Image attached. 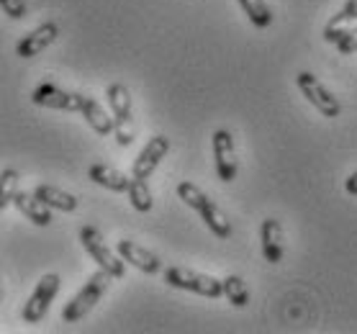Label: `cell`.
I'll return each instance as SVG.
<instances>
[{"label":"cell","instance_id":"obj_19","mask_svg":"<svg viewBox=\"0 0 357 334\" xmlns=\"http://www.w3.org/2000/svg\"><path fill=\"white\" fill-rule=\"evenodd\" d=\"M236 3H239L242 10L247 13L250 24L257 26V29H268V26L273 24V18H275L265 0H236Z\"/></svg>","mask_w":357,"mask_h":334},{"label":"cell","instance_id":"obj_5","mask_svg":"<svg viewBox=\"0 0 357 334\" xmlns=\"http://www.w3.org/2000/svg\"><path fill=\"white\" fill-rule=\"evenodd\" d=\"M296 85H298V90L303 93V98L309 100L311 106L317 108L324 119H337V116L342 114V106H340V100H337V96L311 73H298Z\"/></svg>","mask_w":357,"mask_h":334},{"label":"cell","instance_id":"obj_11","mask_svg":"<svg viewBox=\"0 0 357 334\" xmlns=\"http://www.w3.org/2000/svg\"><path fill=\"white\" fill-rule=\"evenodd\" d=\"M57 36H59V26L57 24H41L39 29H33L31 33H26L24 39L18 41V47H16V52H18V57L21 59H33V57H39L41 52L44 50H49L54 41H57Z\"/></svg>","mask_w":357,"mask_h":334},{"label":"cell","instance_id":"obj_24","mask_svg":"<svg viewBox=\"0 0 357 334\" xmlns=\"http://www.w3.org/2000/svg\"><path fill=\"white\" fill-rule=\"evenodd\" d=\"M0 8L8 18L18 21V18L26 16V0H0Z\"/></svg>","mask_w":357,"mask_h":334},{"label":"cell","instance_id":"obj_18","mask_svg":"<svg viewBox=\"0 0 357 334\" xmlns=\"http://www.w3.org/2000/svg\"><path fill=\"white\" fill-rule=\"evenodd\" d=\"M352 21H357V0H347V3L342 6L340 13H334V16L329 18V24L324 26V39L329 41V44H334V41H337V31L344 29L347 24H352Z\"/></svg>","mask_w":357,"mask_h":334},{"label":"cell","instance_id":"obj_20","mask_svg":"<svg viewBox=\"0 0 357 334\" xmlns=\"http://www.w3.org/2000/svg\"><path fill=\"white\" fill-rule=\"evenodd\" d=\"M224 296L229 298L231 306L236 309H244L250 303V288L239 275H227L224 278Z\"/></svg>","mask_w":357,"mask_h":334},{"label":"cell","instance_id":"obj_22","mask_svg":"<svg viewBox=\"0 0 357 334\" xmlns=\"http://www.w3.org/2000/svg\"><path fill=\"white\" fill-rule=\"evenodd\" d=\"M3 190H0V208H8L18 196V172L16 170H3Z\"/></svg>","mask_w":357,"mask_h":334},{"label":"cell","instance_id":"obj_3","mask_svg":"<svg viewBox=\"0 0 357 334\" xmlns=\"http://www.w3.org/2000/svg\"><path fill=\"white\" fill-rule=\"evenodd\" d=\"M106 100L114 114L116 129L114 137L121 147H131L134 144V114H131V93L126 85L114 82L106 88Z\"/></svg>","mask_w":357,"mask_h":334},{"label":"cell","instance_id":"obj_7","mask_svg":"<svg viewBox=\"0 0 357 334\" xmlns=\"http://www.w3.org/2000/svg\"><path fill=\"white\" fill-rule=\"evenodd\" d=\"M80 242H82V247H85V252L98 262V268H103L114 278H123V273H126V260H123V257L119 260V257L108 250L106 242H103V236H100V231H98L96 227H82Z\"/></svg>","mask_w":357,"mask_h":334},{"label":"cell","instance_id":"obj_16","mask_svg":"<svg viewBox=\"0 0 357 334\" xmlns=\"http://www.w3.org/2000/svg\"><path fill=\"white\" fill-rule=\"evenodd\" d=\"M82 116H85V121L90 123V129L96 131V134H100V137H108V134H114L116 129V121L111 119V116L100 108V103L93 98H82Z\"/></svg>","mask_w":357,"mask_h":334},{"label":"cell","instance_id":"obj_1","mask_svg":"<svg viewBox=\"0 0 357 334\" xmlns=\"http://www.w3.org/2000/svg\"><path fill=\"white\" fill-rule=\"evenodd\" d=\"M178 198L185 206H190L193 211L201 213L203 224L208 227V231H211L213 236H219V239H229V236H231V221L227 219V213L221 211L219 206L213 204L201 188L193 185L190 180H183L178 185Z\"/></svg>","mask_w":357,"mask_h":334},{"label":"cell","instance_id":"obj_9","mask_svg":"<svg viewBox=\"0 0 357 334\" xmlns=\"http://www.w3.org/2000/svg\"><path fill=\"white\" fill-rule=\"evenodd\" d=\"M82 98L80 93H65L59 90L57 85L52 82H41L39 88H33L31 100L41 108H54V111H70V114H77L82 111Z\"/></svg>","mask_w":357,"mask_h":334},{"label":"cell","instance_id":"obj_12","mask_svg":"<svg viewBox=\"0 0 357 334\" xmlns=\"http://www.w3.org/2000/svg\"><path fill=\"white\" fill-rule=\"evenodd\" d=\"M116 252L121 255L126 262H131L137 270L146 273V275H155V273L162 270V260H160L152 250H146V247L137 245V242H131V239H121V242L116 245Z\"/></svg>","mask_w":357,"mask_h":334},{"label":"cell","instance_id":"obj_2","mask_svg":"<svg viewBox=\"0 0 357 334\" xmlns=\"http://www.w3.org/2000/svg\"><path fill=\"white\" fill-rule=\"evenodd\" d=\"M111 280H114V275L106 273L103 268L98 270V273H93V275L85 280V285L80 288V294L75 296L73 301L65 306V311H62V321H67V324H77L80 319L88 317L90 311L96 309V303L100 301V296L108 291Z\"/></svg>","mask_w":357,"mask_h":334},{"label":"cell","instance_id":"obj_15","mask_svg":"<svg viewBox=\"0 0 357 334\" xmlns=\"http://www.w3.org/2000/svg\"><path fill=\"white\" fill-rule=\"evenodd\" d=\"M88 178L93 180V183H98L100 188H108V190H114V193H129L131 178H129V175H123L121 170L111 167V165H103V162L90 165Z\"/></svg>","mask_w":357,"mask_h":334},{"label":"cell","instance_id":"obj_23","mask_svg":"<svg viewBox=\"0 0 357 334\" xmlns=\"http://www.w3.org/2000/svg\"><path fill=\"white\" fill-rule=\"evenodd\" d=\"M334 47H337V52H340L342 57L355 54L357 52V26L355 29H340V31H337V41H334Z\"/></svg>","mask_w":357,"mask_h":334},{"label":"cell","instance_id":"obj_21","mask_svg":"<svg viewBox=\"0 0 357 334\" xmlns=\"http://www.w3.org/2000/svg\"><path fill=\"white\" fill-rule=\"evenodd\" d=\"M129 201H131V206H134L139 213L152 211V193H149V185H146V180L131 178Z\"/></svg>","mask_w":357,"mask_h":334},{"label":"cell","instance_id":"obj_10","mask_svg":"<svg viewBox=\"0 0 357 334\" xmlns=\"http://www.w3.org/2000/svg\"><path fill=\"white\" fill-rule=\"evenodd\" d=\"M167 152H170V139L152 137L149 142H146V147L139 152L134 165H131V178H139V180L152 178V172L157 170V165L162 162Z\"/></svg>","mask_w":357,"mask_h":334},{"label":"cell","instance_id":"obj_25","mask_svg":"<svg viewBox=\"0 0 357 334\" xmlns=\"http://www.w3.org/2000/svg\"><path fill=\"white\" fill-rule=\"evenodd\" d=\"M344 188H347L349 196H357V172H352L347 178V183H344Z\"/></svg>","mask_w":357,"mask_h":334},{"label":"cell","instance_id":"obj_6","mask_svg":"<svg viewBox=\"0 0 357 334\" xmlns=\"http://www.w3.org/2000/svg\"><path fill=\"white\" fill-rule=\"evenodd\" d=\"M59 275L57 273H47V275H41V280L36 283V288H33V294L29 296V301H26L24 306V321L26 324H39L41 319L47 317L49 306H52V301H54V296L59 294Z\"/></svg>","mask_w":357,"mask_h":334},{"label":"cell","instance_id":"obj_17","mask_svg":"<svg viewBox=\"0 0 357 334\" xmlns=\"http://www.w3.org/2000/svg\"><path fill=\"white\" fill-rule=\"evenodd\" d=\"M33 193H36V198L44 201L49 208H57V211H67V213L77 208V198H75L73 193H65V190L57 188V185H47V183H41V185L33 188Z\"/></svg>","mask_w":357,"mask_h":334},{"label":"cell","instance_id":"obj_8","mask_svg":"<svg viewBox=\"0 0 357 334\" xmlns=\"http://www.w3.org/2000/svg\"><path fill=\"white\" fill-rule=\"evenodd\" d=\"M213 147V165H216V175H219L221 183H231L236 178V149H234V137L229 134L227 129L213 131L211 139Z\"/></svg>","mask_w":357,"mask_h":334},{"label":"cell","instance_id":"obj_14","mask_svg":"<svg viewBox=\"0 0 357 334\" xmlns=\"http://www.w3.org/2000/svg\"><path fill=\"white\" fill-rule=\"evenodd\" d=\"M13 206H16L18 211L24 213L26 219L31 221V224H36V227H49L52 224V208H49L44 201H39L36 198V193H24V190H18L16 201H13Z\"/></svg>","mask_w":357,"mask_h":334},{"label":"cell","instance_id":"obj_4","mask_svg":"<svg viewBox=\"0 0 357 334\" xmlns=\"http://www.w3.org/2000/svg\"><path fill=\"white\" fill-rule=\"evenodd\" d=\"M165 283L180 291H190V294L206 296V298H219L224 296V280H216L211 275H203L188 268H167L165 270Z\"/></svg>","mask_w":357,"mask_h":334},{"label":"cell","instance_id":"obj_13","mask_svg":"<svg viewBox=\"0 0 357 334\" xmlns=\"http://www.w3.org/2000/svg\"><path fill=\"white\" fill-rule=\"evenodd\" d=\"M260 239H262V255L265 260L278 265L283 260V227L278 219H265L260 227Z\"/></svg>","mask_w":357,"mask_h":334}]
</instances>
